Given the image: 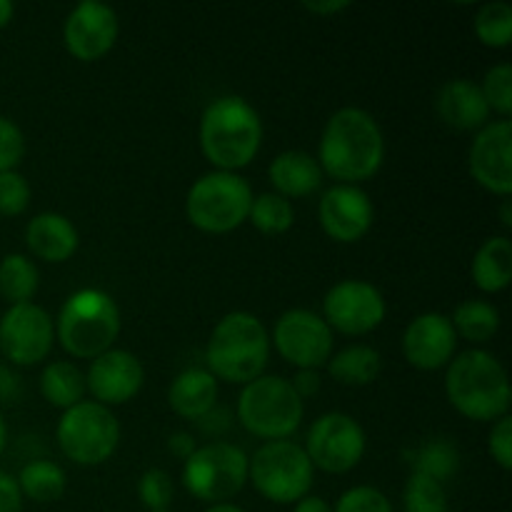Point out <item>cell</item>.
Here are the masks:
<instances>
[{"label": "cell", "instance_id": "obj_37", "mask_svg": "<svg viewBox=\"0 0 512 512\" xmlns=\"http://www.w3.org/2000/svg\"><path fill=\"white\" fill-rule=\"evenodd\" d=\"M333 512H393V505L378 488L358 485V488L343 493Z\"/></svg>", "mask_w": 512, "mask_h": 512}, {"label": "cell", "instance_id": "obj_1", "mask_svg": "<svg viewBox=\"0 0 512 512\" xmlns=\"http://www.w3.org/2000/svg\"><path fill=\"white\" fill-rule=\"evenodd\" d=\"M385 160L383 130L370 113L343 108L328 120L320 138L318 165L340 185L370 180Z\"/></svg>", "mask_w": 512, "mask_h": 512}, {"label": "cell", "instance_id": "obj_36", "mask_svg": "<svg viewBox=\"0 0 512 512\" xmlns=\"http://www.w3.org/2000/svg\"><path fill=\"white\" fill-rule=\"evenodd\" d=\"M28 203H30L28 180H25L20 173H15V170H5V173H0V215L15 218V215L25 213Z\"/></svg>", "mask_w": 512, "mask_h": 512}, {"label": "cell", "instance_id": "obj_46", "mask_svg": "<svg viewBox=\"0 0 512 512\" xmlns=\"http://www.w3.org/2000/svg\"><path fill=\"white\" fill-rule=\"evenodd\" d=\"M13 13H15L13 3H10V0H0V30L13 20Z\"/></svg>", "mask_w": 512, "mask_h": 512}, {"label": "cell", "instance_id": "obj_27", "mask_svg": "<svg viewBox=\"0 0 512 512\" xmlns=\"http://www.w3.org/2000/svg\"><path fill=\"white\" fill-rule=\"evenodd\" d=\"M455 335H463L470 343H488L500 328V313L495 305L485 303V300H465L455 308L453 318H450Z\"/></svg>", "mask_w": 512, "mask_h": 512}, {"label": "cell", "instance_id": "obj_24", "mask_svg": "<svg viewBox=\"0 0 512 512\" xmlns=\"http://www.w3.org/2000/svg\"><path fill=\"white\" fill-rule=\"evenodd\" d=\"M473 283L483 293H500L512 280V243L505 235L488 238L473 258Z\"/></svg>", "mask_w": 512, "mask_h": 512}, {"label": "cell", "instance_id": "obj_38", "mask_svg": "<svg viewBox=\"0 0 512 512\" xmlns=\"http://www.w3.org/2000/svg\"><path fill=\"white\" fill-rule=\"evenodd\" d=\"M25 155V138L18 125L0 115V173L15 170Z\"/></svg>", "mask_w": 512, "mask_h": 512}, {"label": "cell", "instance_id": "obj_3", "mask_svg": "<svg viewBox=\"0 0 512 512\" xmlns=\"http://www.w3.org/2000/svg\"><path fill=\"white\" fill-rule=\"evenodd\" d=\"M445 395L465 418L478 423L500 420L510 410L508 373L488 350H468L448 363Z\"/></svg>", "mask_w": 512, "mask_h": 512}, {"label": "cell", "instance_id": "obj_47", "mask_svg": "<svg viewBox=\"0 0 512 512\" xmlns=\"http://www.w3.org/2000/svg\"><path fill=\"white\" fill-rule=\"evenodd\" d=\"M205 512H245V510L238 508V505H233V503H218V505H210Z\"/></svg>", "mask_w": 512, "mask_h": 512}, {"label": "cell", "instance_id": "obj_8", "mask_svg": "<svg viewBox=\"0 0 512 512\" xmlns=\"http://www.w3.org/2000/svg\"><path fill=\"white\" fill-rule=\"evenodd\" d=\"M313 478V463L293 440H270L260 445L248 465V480H253L255 490L278 505L303 500L313 488Z\"/></svg>", "mask_w": 512, "mask_h": 512}, {"label": "cell", "instance_id": "obj_22", "mask_svg": "<svg viewBox=\"0 0 512 512\" xmlns=\"http://www.w3.org/2000/svg\"><path fill=\"white\" fill-rule=\"evenodd\" d=\"M270 183L280 198H308L323 185V170L318 160L303 150H285L270 163Z\"/></svg>", "mask_w": 512, "mask_h": 512}, {"label": "cell", "instance_id": "obj_11", "mask_svg": "<svg viewBox=\"0 0 512 512\" xmlns=\"http://www.w3.org/2000/svg\"><path fill=\"white\" fill-rule=\"evenodd\" d=\"M303 450L310 463H313V468L343 475L363 460L365 433L358 420H353L350 415L325 413L308 430Z\"/></svg>", "mask_w": 512, "mask_h": 512}, {"label": "cell", "instance_id": "obj_30", "mask_svg": "<svg viewBox=\"0 0 512 512\" xmlns=\"http://www.w3.org/2000/svg\"><path fill=\"white\" fill-rule=\"evenodd\" d=\"M410 465H413V473L428 475V478L445 485V480H450L458 473L460 453L455 443H450L448 438H435L428 440L420 450H415Z\"/></svg>", "mask_w": 512, "mask_h": 512}, {"label": "cell", "instance_id": "obj_25", "mask_svg": "<svg viewBox=\"0 0 512 512\" xmlns=\"http://www.w3.org/2000/svg\"><path fill=\"white\" fill-rule=\"evenodd\" d=\"M40 393L53 408L68 410L85 395V375L68 360H53L40 375Z\"/></svg>", "mask_w": 512, "mask_h": 512}, {"label": "cell", "instance_id": "obj_45", "mask_svg": "<svg viewBox=\"0 0 512 512\" xmlns=\"http://www.w3.org/2000/svg\"><path fill=\"white\" fill-rule=\"evenodd\" d=\"M293 512H333L328 503H325L323 498H315V495H305L303 500H298L295 503V510Z\"/></svg>", "mask_w": 512, "mask_h": 512}, {"label": "cell", "instance_id": "obj_14", "mask_svg": "<svg viewBox=\"0 0 512 512\" xmlns=\"http://www.w3.org/2000/svg\"><path fill=\"white\" fill-rule=\"evenodd\" d=\"M53 320L40 305H10L0 320V350L15 365H38L53 350Z\"/></svg>", "mask_w": 512, "mask_h": 512}, {"label": "cell", "instance_id": "obj_32", "mask_svg": "<svg viewBox=\"0 0 512 512\" xmlns=\"http://www.w3.org/2000/svg\"><path fill=\"white\" fill-rule=\"evenodd\" d=\"M475 35L488 48H508L512 43V8L503 0L488 3L475 15Z\"/></svg>", "mask_w": 512, "mask_h": 512}, {"label": "cell", "instance_id": "obj_19", "mask_svg": "<svg viewBox=\"0 0 512 512\" xmlns=\"http://www.w3.org/2000/svg\"><path fill=\"white\" fill-rule=\"evenodd\" d=\"M458 335L448 315L423 313L405 328L403 355L413 368L438 370L453 360Z\"/></svg>", "mask_w": 512, "mask_h": 512}, {"label": "cell", "instance_id": "obj_31", "mask_svg": "<svg viewBox=\"0 0 512 512\" xmlns=\"http://www.w3.org/2000/svg\"><path fill=\"white\" fill-rule=\"evenodd\" d=\"M248 220L265 235H283L293 228L295 210L293 203L280 198L278 193H263L253 198Z\"/></svg>", "mask_w": 512, "mask_h": 512}, {"label": "cell", "instance_id": "obj_43", "mask_svg": "<svg viewBox=\"0 0 512 512\" xmlns=\"http://www.w3.org/2000/svg\"><path fill=\"white\" fill-rule=\"evenodd\" d=\"M20 393L18 375L10 373L8 368H0V403H13Z\"/></svg>", "mask_w": 512, "mask_h": 512}, {"label": "cell", "instance_id": "obj_42", "mask_svg": "<svg viewBox=\"0 0 512 512\" xmlns=\"http://www.w3.org/2000/svg\"><path fill=\"white\" fill-rule=\"evenodd\" d=\"M168 450L175 455V458L188 460L190 455H193L195 450H198V445H195L193 435H188V433H175V435H170Z\"/></svg>", "mask_w": 512, "mask_h": 512}, {"label": "cell", "instance_id": "obj_20", "mask_svg": "<svg viewBox=\"0 0 512 512\" xmlns=\"http://www.w3.org/2000/svg\"><path fill=\"white\" fill-rule=\"evenodd\" d=\"M78 230L65 215L40 213L25 228V245L45 263H65L78 250Z\"/></svg>", "mask_w": 512, "mask_h": 512}, {"label": "cell", "instance_id": "obj_9", "mask_svg": "<svg viewBox=\"0 0 512 512\" xmlns=\"http://www.w3.org/2000/svg\"><path fill=\"white\" fill-rule=\"evenodd\" d=\"M58 448L78 465H100L115 453L120 443L118 418L95 400H80L63 410L55 428Z\"/></svg>", "mask_w": 512, "mask_h": 512}, {"label": "cell", "instance_id": "obj_26", "mask_svg": "<svg viewBox=\"0 0 512 512\" xmlns=\"http://www.w3.org/2000/svg\"><path fill=\"white\" fill-rule=\"evenodd\" d=\"M383 360L380 353L370 345H350L328 360V373L340 385H370L380 375Z\"/></svg>", "mask_w": 512, "mask_h": 512}, {"label": "cell", "instance_id": "obj_16", "mask_svg": "<svg viewBox=\"0 0 512 512\" xmlns=\"http://www.w3.org/2000/svg\"><path fill=\"white\" fill-rule=\"evenodd\" d=\"M115 40H118V15L98 0H85V3L75 5L73 13L65 20V48L83 63H93V60L108 55Z\"/></svg>", "mask_w": 512, "mask_h": 512}, {"label": "cell", "instance_id": "obj_21", "mask_svg": "<svg viewBox=\"0 0 512 512\" xmlns=\"http://www.w3.org/2000/svg\"><path fill=\"white\" fill-rule=\"evenodd\" d=\"M440 120L450 128L458 130H480L488 125L490 108L483 98L480 85L470 80H450L440 88L438 100H435Z\"/></svg>", "mask_w": 512, "mask_h": 512}, {"label": "cell", "instance_id": "obj_17", "mask_svg": "<svg viewBox=\"0 0 512 512\" xmlns=\"http://www.w3.org/2000/svg\"><path fill=\"white\" fill-rule=\"evenodd\" d=\"M143 365L128 350L110 348L108 353L93 360L85 378V388L93 393L95 403L100 405H123L133 400L143 388Z\"/></svg>", "mask_w": 512, "mask_h": 512}, {"label": "cell", "instance_id": "obj_18", "mask_svg": "<svg viewBox=\"0 0 512 512\" xmlns=\"http://www.w3.org/2000/svg\"><path fill=\"white\" fill-rule=\"evenodd\" d=\"M320 225L335 243H358L373 225V203L358 185H335L320 200Z\"/></svg>", "mask_w": 512, "mask_h": 512}, {"label": "cell", "instance_id": "obj_49", "mask_svg": "<svg viewBox=\"0 0 512 512\" xmlns=\"http://www.w3.org/2000/svg\"><path fill=\"white\" fill-rule=\"evenodd\" d=\"M503 223H505V228H510V225H512V215H510V200H505V205H503Z\"/></svg>", "mask_w": 512, "mask_h": 512}, {"label": "cell", "instance_id": "obj_48", "mask_svg": "<svg viewBox=\"0 0 512 512\" xmlns=\"http://www.w3.org/2000/svg\"><path fill=\"white\" fill-rule=\"evenodd\" d=\"M5 438H8V428H5L3 413H0V453H3V448H5Z\"/></svg>", "mask_w": 512, "mask_h": 512}, {"label": "cell", "instance_id": "obj_44", "mask_svg": "<svg viewBox=\"0 0 512 512\" xmlns=\"http://www.w3.org/2000/svg\"><path fill=\"white\" fill-rule=\"evenodd\" d=\"M303 8L315 15H335L340 13V10L350 8V3H345V0H328V3H305Z\"/></svg>", "mask_w": 512, "mask_h": 512}, {"label": "cell", "instance_id": "obj_13", "mask_svg": "<svg viewBox=\"0 0 512 512\" xmlns=\"http://www.w3.org/2000/svg\"><path fill=\"white\" fill-rule=\"evenodd\" d=\"M323 313L330 330L365 335L385 320V300L380 290L365 280H340L325 295Z\"/></svg>", "mask_w": 512, "mask_h": 512}, {"label": "cell", "instance_id": "obj_39", "mask_svg": "<svg viewBox=\"0 0 512 512\" xmlns=\"http://www.w3.org/2000/svg\"><path fill=\"white\" fill-rule=\"evenodd\" d=\"M488 450L500 468L503 470L512 468V418H508V415L495 420L488 438Z\"/></svg>", "mask_w": 512, "mask_h": 512}, {"label": "cell", "instance_id": "obj_33", "mask_svg": "<svg viewBox=\"0 0 512 512\" xmlns=\"http://www.w3.org/2000/svg\"><path fill=\"white\" fill-rule=\"evenodd\" d=\"M405 510L408 512H448V495L445 485L428 475L413 473L405 483Z\"/></svg>", "mask_w": 512, "mask_h": 512}, {"label": "cell", "instance_id": "obj_29", "mask_svg": "<svg viewBox=\"0 0 512 512\" xmlns=\"http://www.w3.org/2000/svg\"><path fill=\"white\" fill-rule=\"evenodd\" d=\"M18 488L35 503H55L65 493V473L50 460H33L20 470Z\"/></svg>", "mask_w": 512, "mask_h": 512}, {"label": "cell", "instance_id": "obj_7", "mask_svg": "<svg viewBox=\"0 0 512 512\" xmlns=\"http://www.w3.org/2000/svg\"><path fill=\"white\" fill-rule=\"evenodd\" d=\"M250 205H253L250 185L240 175L215 170L195 180L193 188L188 190L185 213L190 223L203 233L223 235L248 220Z\"/></svg>", "mask_w": 512, "mask_h": 512}, {"label": "cell", "instance_id": "obj_15", "mask_svg": "<svg viewBox=\"0 0 512 512\" xmlns=\"http://www.w3.org/2000/svg\"><path fill=\"white\" fill-rule=\"evenodd\" d=\"M470 175L480 188L508 198L512 193V123L495 120L470 145Z\"/></svg>", "mask_w": 512, "mask_h": 512}, {"label": "cell", "instance_id": "obj_23", "mask_svg": "<svg viewBox=\"0 0 512 512\" xmlns=\"http://www.w3.org/2000/svg\"><path fill=\"white\" fill-rule=\"evenodd\" d=\"M215 400H218V380L203 368L183 370L168 390L170 408L188 420L205 418L215 408Z\"/></svg>", "mask_w": 512, "mask_h": 512}, {"label": "cell", "instance_id": "obj_28", "mask_svg": "<svg viewBox=\"0 0 512 512\" xmlns=\"http://www.w3.org/2000/svg\"><path fill=\"white\" fill-rule=\"evenodd\" d=\"M38 268L25 255L10 253L0 260V295L10 305H23L33 300L40 285Z\"/></svg>", "mask_w": 512, "mask_h": 512}, {"label": "cell", "instance_id": "obj_10", "mask_svg": "<svg viewBox=\"0 0 512 512\" xmlns=\"http://www.w3.org/2000/svg\"><path fill=\"white\" fill-rule=\"evenodd\" d=\"M250 458L233 443H208L183 465V485L195 500L218 505L230 500L248 483Z\"/></svg>", "mask_w": 512, "mask_h": 512}, {"label": "cell", "instance_id": "obj_4", "mask_svg": "<svg viewBox=\"0 0 512 512\" xmlns=\"http://www.w3.org/2000/svg\"><path fill=\"white\" fill-rule=\"evenodd\" d=\"M270 358V335L253 313H228L208 340L210 375L225 383L248 385L260 378Z\"/></svg>", "mask_w": 512, "mask_h": 512}, {"label": "cell", "instance_id": "obj_40", "mask_svg": "<svg viewBox=\"0 0 512 512\" xmlns=\"http://www.w3.org/2000/svg\"><path fill=\"white\" fill-rule=\"evenodd\" d=\"M20 510H23V493L18 488V480L0 470V512Z\"/></svg>", "mask_w": 512, "mask_h": 512}, {"label": "cell", "instance_id": "obj_34", "mask_svg": "<svg viewBox=\"0 0 512 512\" xmlns=\"http://www.w3.org/2000/svg\"><path fill=\"white\" fill-rule=\"evenodd\" d=\"M483 98L488 103L490 110L500 113L503 118H508L512 113V68L508 63H500L495 68H490L485 73L483 85Z\"/></svg>", "mask_w": 512, "mask_h": 512}, {"label": "cell", "instance_id": "obj_50", "mask_svg": "<svg viewBox=\"0 0 512 512\" xmlns=\"http://www.w3.org/2000/svg\"><path fill=\"white\" fill-rule=\"evenodd\" d=\"M163 512H168V510H163Z\"/></svg>", "mask_w": 512, "mask_h": 512}, {"label": "cell", "instance_id": "obj_2", "mask_svg": "<svg viewBox=\"0 0 512 512\" xmlns=\"http://www.w3.org/2000/svg\"><path fill=\"white\" fill-rule=\"evenodd\" d=\"M263 143V123L248 100L223 95L205 108L200 118V148L223 173L245 168Z\"/></svg>", "mask_w": 512, "mask_h": 512}, {"label": "cell", "instance_id": "obj_35", "mask_svg": "<svg viewBox=\"0 0 512 512\" xmlns=\"http://www.w3.org/2000/svg\"><path fill=\"white\" fill-rule=\"evenodd\" d=\"M138 495L150 512L168 510V505L173 503V495H175L173 478L160 468L145 470L143 478H140L138 483Z\"/></svg>", "mask_w": 512, "mask_h": 512}, {"label": "cell", "instance_id": "obj_41", "mask_svg": "<svg viewBox=\"0 0 512 512\" xmlns=\"http://www.w3.org/2000/svg\"><path fill=\"white\" fill-rule=\"evenodd\" d=\"M290 385L300 395V400L310 398V395H315L320 390L318 370H298V375H295V380Z\"/></svg>", "mask_w": 512, "mask_h": 512}, {"label": "cell", "instance_id": "obj_6", "mask_svg": "<svg viewBox=\"0 0 512 512\" xmlns=\"http://www.w3.org/2000/svg\"><path fill=\"white\" fill-rule=\"evenodd\" d=\"M305 405L290 380L260 375L238 398V420L248 433L263 440H288L303 423Z\"/></svg>", "mask_w": 512, "mask_h": 512}, {"label": "cell", "instance_id": "obj_5", "mask_svg": "<svg viewBox=\"0 0 512 512\" xmlns=\"http://www.w3.org/2000/svg\"><path fill=\"white\" fill-rule=\"evenodd\" d=\"M120 333V310L103 290L85 288L70 295L60 308L58 335L65 353L78 360H95L113 348Z\"/></svg>", "mask_w": 512, "mask_h": 512}, {"label": "cell", "instance_id": "obj_12", "mask_svg": "<svg viewBox=\"0 0 512 512\" xmlns=\"http://www.w3.org/2000/svg\"><path fill=\"white\" fill-rule=\"evenodd\" d=\"M273 345L280 358L298 370H318L333 355V330L310 310H288L273 328Z\"/></svg>", "mask_w": 512, "mask_h": 512}]
</instances>
